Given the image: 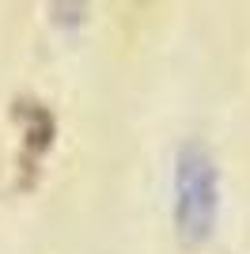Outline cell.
Returning <instances> with one entry per match:
<instances>
[{"label": "cell", "mask_w": 250, "mask_h": 254, "mask_svg": "<svg viewBox=\"0 0 250 254\" xmlns=\"http://www.w3.org/2000/svg\"><path fill=\"white\" fill-rule=\"evenodd\" d=\"M216 224V167L201 144H186L175 159V228L186 247L208 239Z\"/></svg>", "instance_id": "cell-1"}]
</instances>
